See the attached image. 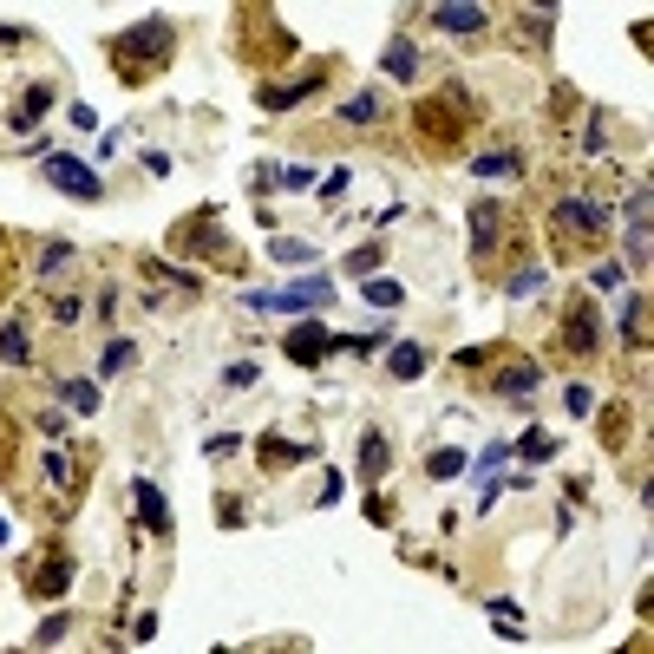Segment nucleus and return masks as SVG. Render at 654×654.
<instances>
[{
    "mask_svg": "<svg viewBox=\"0 0 654 654\" xmlns=\"http://www.w3.org/2000/svg\"><path fill=\"white\" fill-rule=\"evenodd\" d=\"M321 86H327V79H295V86H262L256 99H262V111H289L301 99H321Z\"/></svg>",
    "mask_w": 654,
    "mask_h": 654,
    "instance_id": "0eeeda50",
    "label": "nucleus"
},
{
    "mask_svg": "<svg viewBox=\"0 0 654 654\" xmlns=\"http://www.w3.org/2000/svg\"><path fill=\"white\" fill-rule=\"evenodd\" d=\"M111 59H118V72H125V86H144L151 66L171 59V20H138L132 33H118Z\"/></svg>",
    "mask_w": 654,
    "mask_h": 654,
    "instance_id": "f257e3e1",
    "label": "nucleus"
},
{
    "mask_svg": "<svg viewBox=\"0 0 654 654\" xmlns=\"http://www.w3.org/2000/svg\"><path fill=\"white\" fill-rule=\"evenodd\" d=\"M138 511H144V523L157 530V537H171V504H164L157 484H138Z\"/></svg>",
    "mask_w": 654,
    "mask_h": 654,
    "instance_id": "f8f14e48",
    "label": "nucleus"
},
{
    "mask_svg": "<svg viewBox=\"0 0 654 654\" xmlns=\"http://www.w3.org/2000/svg\"><path fill=\"white\" fill-rule=\"evenodd\" d=\"M386 341H393V334H386V327H374V334H347V347H353V353H380Z\"/></svg>",
    "mask_w": 654,
    "mask_h": 654,
    "instance_id": "a878e982",
    "label": "nucleus"
},
{
    "mask_svg": "<svg viewBox=\"0 0 654 654\" xmlns=\"http://www.w3.org/2000/svg\"><path fill=\"white\" fill-rule=\"evenodd\" d=\"M47 184H59V190H66V196H79V203H92V196H99V177H92L79 157H66V151H53V157H47Z\"/></svg>",
    "mask_w": 654,
    "mask_h": 654,
    "instance_id": "20e7f679",
    "label": "nucleus"
},
{
    "mask_svg": "<svg viewBox=\"0 0 654 654\" xmlns=\"http://www.w3.org/2000/svg\"><path fill=\"white\" fill-rule=\"evenodd\" d=\"M229 452H242V438H236V432H216V438H210V459H229Z\"/></svg>",
    "mask_w": 654,
    "mask_h": 654,
    "instance_id": "7c9ffc66",
    "label": "nucleus"
},
{
    "mask_svg": "<svg viewBox=\"0 0 654 654\" xmlns=\"http://www.w3.org/2000/svg\"><path fill=\"white\" fill-rule=\"evenodd\" d=\"M511 452H523L530 465H543V459H556V438L550 432H523V445H511Z\"/></svg>",
    "mask_w": 654,
    "mask_h": 654,
    "instance_id": "a211bd4d",
    "label": "nucleus"
},
{
    "mask_svg": "<svg viewBox=\"0 0 654 654\" xmlns=\"http://www.w3.org/2000/svg\"><path fill=\"white\" fill-rule=\"evenodd\" d=\"M563 347H569V353H596V314H589V308H569V321H563Z\"/></svg>",
    "mask_w": 654,
    "mask_h": 654,
    "instance_id": "6e6552de",
    "label": "nucleus"
},
{
    "mask_svg": "<svg viewBox=\"0 0 654 654\" xmlns=\"http://www.w3.org/2000/svg\"><path fill=\"white\" fill-rule=\"evenodd\" d=\"M498 223H504V210H498L490 196H478V203H471V249H478V256L498 249Z\"/></svg>",
    "mask_w": 654,
    "mask_h": 654,
    "instance_id": "423d86ee",
    "label": "nucleus"
},
{
    "mask_svg": "<svg viewBox=\"0 0 654 654\" xmlns=\"http://www.w3.org/2000/svg\"><path fill=\"white\" fill-rule=\"evenodd\" d=\"M327 301H334V281H327V275H301V281H289V289H281V295H249V308H281V314H301V308H327Z\"/></svg>",
    "mask_w": 654,
    "mask_h": 654,
    "instance_id": "7ed1b4c3",
    "label": "nucleus"
},
{
    "mask_svg": "<svg viewBox=\"0 0 654 654\" xmlns=\"http://www.w3.org/2000/svg\"><path fill=\"white\" fill-rule=\"evenodd\" d=\"M543 289V269H517L511 275V295H537Z\"/></svg>",
    "mask_w": 654,
    "mask_h": 654,
    "instance_id": "bb28decb",
    "label": "nucleus"
},
{
    "mask_svg": "<svg viewBox=\"0 0 654 654\" xmlns=\"http://www.w3.org/2000/svg\"><path fill=\"white\" fill-rule=\"evenodd\" d=\"M366 301H374V308H399V281L393 275H374V281H366Z\"/></svg>",
    "mask_w": 654,
    "mask_h": 654,
    "instance_id": "4be33fe9",
    "label": "nucleus"
},
{
    "mask_svg": "<svg viewBox=\"0 0 654 654\" xmlns=\"http://www.w3.org/2000/svg\"><path fill=\"white\" fill-rule=\"evenodd\" d=\"M223 386H256V366H249V360H236L229 374H223Z\"/></svg>",
    "mask_w": 654,
    "mask_h": 654,
    "instance_id": "c85d7f7f",
    "label": "nucleus"
},
{
    "mask_svg": "<svg viewBox=\"0 0 654 654\" xmlns=\"http://www.w3.org/2000/svg\"><path fill=\"white\" fill-rule=\"evenodd\" d=\"M269 256H275V262H314V242H301V236H275V242H269Z\"/></svg>",
    "mask_w": 654,
    "mask_h": 654,
    "instance_id": "dca6fc26",
    "label": "nucleus"
},
{
    "mask_svg": "<svg viewBox=\"0 0 654 654\" xmlns=\"http://www.w3.org/2000/svg\"><path fill=\"white\" fill-rule=\"evenodd\" d=\"M426 20L445 26V33H478V26H484V7H432Z\"/></svg>",
    "mask_w": 654,
    "mask_h": 654,
    "instance_id": "ddd939ff",
    "label": "nucleus"
},
{
    "mask_svg": "<svg viewBox=\"0 0 654 654\" xmlns=\"http://www.w3.org/2000/svg\"><path fill=\"white\" fill-rule=\"evenodd\" d=\"M563 406H569L576 419H589V413H596V386H569V393H563Z\"/></svg>",
    "mask_w": 654,
    "mask_h": 654,
    "instance_id": "b1692460",
    "label": "nucleus"
},
{
    "mask_svg": "<svg viewBox=\"0 0 654 654\" xmlns=\"http://www.w3.org/2000/svg\"><path fill=\"white\" fill-rule=\"evenodd\" d=\"M380 471H386V438H380V432H366V438H360V478L374 484Z\"/></svg>",
    "mask_w": 654,
    "mask_h": 654,
    "instance_id": "2eb2a0df",
    "label": "nucleus"
},
{
    "mask_svg": "<svg viewBox=\"0 0 654 654\" xmlns=\"http://www.w3.org/2000/svg\"><path fill=\"white\" fill-rule=\"evenodd\" d=\"M281 190H314V171H281Z\"/></svg>",
    "mask_w": 654,
    "mask_h": 654,
    "instance_id": "2f4dec72",
    "label": "nucleus"
},
{
    "mask_svg": "<svg viewBox=\"0 0 654 654\" xmlns=\"http://www.w3.org/2000/svg\"><path fill=\"white\" fill-rule=\"evenodd\" d=\"M374 118H380V99L374 92H360V99L341 105V125H374Z\"/></svg>",
    "mask_w": 654,
    "mask_h": 654,
    "instance_id": "f3484780",
    "label": "nucleus"
},
{
    "mask_svg": "<svg viewBox=\"0 0 654 654\" xmlns=\"http://www.w3.org/2000/svg\"><path fill=\"white\" fill-rule=\"evenodd\" d=\"M132 353H138L132 341H111V347L99 353V374H125V366H132Z\"/></svg>",
    "mask_w": 654,
    "mask_h": 654,
    "instance_id": "412c9836",
    "label": "nucleus"
},
{
    "mask_svg": "<svg viewBox=\"0 0 654 654\" xmlns=\"http://www.w3.org/2000/svg\"><path fill=\"white\" fill-rule=\"evenodd\" d=\"M374 262H380V249H374V242H366V249H353V256H347V269H353V275H366Z\"/></svg>",
    "mask_w": 654,
    "mask_h": 654,
    "instance_id": "c756f323",
    "label": "nucleus"
},
{
    "mask_svg": "<svg viewBox=\"0 0 654 654\" xmlns=\"http://www.w3.org/2000/svg\"><path fill=\"white\" fill-rule=\"evenodd\" d=\"M380 66H386L393 79H406V86H419V47H413V39H393Z\"/></svg>",
    "mask_w": 654,
    "mask_h": 654,
    "instance_id": "1a4fd4ad",
    "label": "nucleus"
},
{
    "mask_svg": "<svg viewBox=\"0 0 654 654\" xmlns=\"http://www.w3.org/2000/svg\"><path fill=\"white\" fill-rule=\"evenodd\" d=\"M327 347H334V334H327L321 321H301V327H289V360H301V366H321V360H327Z\"/></svg>",
    "mask_w": 654,
    "mask_h": 654,
    "instance_id": "39448f33",
    "label": "nucleus"
},
{
    "mask_svg": "<svg viewBox=\"0 0 654 654\" xmlns=\"http://www.w3.org/2000/svg\"><path fill=\"white\" fill-rule=\"evenodd\" d=\"M386 374H393V380H419V374H426V347H419V341H399V347L386 353Z\"/></svg>",
    "mask_w": 654,
    "mask_h": 654,
    "instance_id": "9d476101",
    "label": "nucleus"
},
{
    "mask_svg": "<svg viewBox=\"0 0 654 654\" xmlns=\"http://www.w3.org/2000/svg\"><path fill=\"white\" fill-rule=\"evenodd\" d=\"M59 393H66V406H72V413H92V406H99V386H92V380H66Z\"/></svg>",
    "mask_w": 654,
    "mask_h": 654,
    "instance_id": "6ab92c4d",
    "label": "nucleus"
},
{
    "mask_svg": "<svg viewBox=\"0 0 654 654\" xmlns=\"http://www.w3.org/2000/svg\"><path fill=\"white\" fill-rule=\"evenodd\" d=\"M0 543H7V523H0Z\"/></svg>",
    "mask_w": 654,
    "mask_h": 654,
    "instance_id": "473e14b6",
    "label": "nucleus"
},
{
    "mask_svg": "<svg viewBox=\"0 0 654 654\" xmlns=\"http://www.w3.org/2000/svg\"><path fill=\"white\" fill-rule=\"evenodd\" d=\"M426 471H432V478H459V471H465V452H432Z\"/></svg>",
    "mask_w": 654,
    "mask_h": 654,
    "instance_id": "393cba45",
    "label": "nucleus"
},
{
    "mask_svg": "<svg viewBox=\"0 0 654 654\" xmlns=\"http://www.w3.org/2000/svg\"><path fill=\"white\" fill-rule=\"evenodd\" d=\"M66 583H72V556H47L33 569V596H59Z\"/></svg>",
    "mask_w": 654,
    "mask_h": 654,
    "instance_id": "9b49d317",
    "label": "nucleus"
},
{
    "mask_svg": "<svg viewBox=\"0 0 654 654\" xmlns=\"http://www.w3.org/2000/svg\"><path fill=\"white\" fill-rule=\"evenodd\" d=\"M530 386H537V360L504 366V374H498V393H504V399H530Z\"/></svg>",
    "mask_w": 654,
    "mask_h": 654,
    "instance_id": "4468645a",
    "label": "nucleus"
},
{
    "mask_svg": "<svg viewBox=\"0 0 654 654\" xmlns=\"http://www.w3.org/2000/svg\"><path fill=\"white\" fill-rule=\"evenodd\" d=\"M0 360H26V327H0Z\"/></svg>",
    "mask_w": 654,
    "mask_h": 654,
    "instance_id": "5701e85b",
    "label": "nucleus"
},
{
    "mask_svg": "<svg viewBox=\"0 0 654 654\" xmlns=\"http://www.w3.org/2000/svg\"><path fill=\"white\" fill-rule=\"evenodd\" d=\"M622 654H628V648H622Z\"/></svg>",
    "mask_w": 654,
    "mask_h": 654,
    "instance_id": "72a5a7b5",
    "label": "nucleus"
},
{
    "mask_svg": "<svg viewBox=\"0 0 654 654\" xmlns=\"http://www.w3.org/2000/svg\"><path fill=\"white\" fill-rule=\"evenodd\" d=\"M602 223H608V210H602V203H589V196H563V203H556V216H550V229H556L563 249H576V242H596Z\"/></svg>",
    "mask_w": 654,
    "mask_h": 654,
    "instance_id": "f03ea898",
    "label": "nucleus"
},
{
    "mask_svg": "<svg viewBox=\"0 0 654 654\" xmlns=\"http://www.w3.org/2000/svg\"><path fill=\"white\" fill-rule=\"evenodd\" d=\"M622 334H628V341H641V295L622 308Z\"/></svg>",
    "mask_w": 654,
    "mask_h": 654,
    "instance_id": "cd10ccee",
    "label": "nucleus"
},
{
    "mask_svg": "<svg viewBox=\"0 0 654 654\" xmlns=\"http://www.w3.org/2000/svg\"><path fill=\"white\" fill-rule=\"evenodd\" d=\"M471 171H478V177H511V171H523V164L504 157V151H490V157H471Z\"/></svg>",
    "mask_w": 654,
    "mask_h": 654,
    "instance_id": "aec40b11",
    "label": "nucleus"
}]
</instances>
